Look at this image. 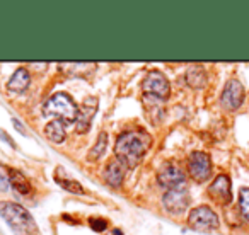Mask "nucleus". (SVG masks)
<instances>
[{
	"instance_id": "nucleus-1",
	"label": "nucleus",
	"mask_w": 249,
	"mask_h": 235,
	"mask_svg": "<svg viewBox=\"0 0 249 235\" xmlns=\"http://www.w3.org/2000/svg\"><path fill=\"white\" fill-rule=\"evenodd\" d=\"M150 145H152V138L143 130L124 132L118 136L114 143V157H118L128 169H132L142 162Z\"/></svg>"
},
{
	"instance_id": "nucleus-2",
	"label": "nucleus",
	"mask_w": 249,
	"mask_h": 235,
	"mask_svg": "<svg viewBox=\"0 0 249 235\" xmlns=\"http://www.w3.org/2000/svg\"><path fill=\"white\" fill-rule=\"evenodd\" d=\"M0 217L7 221V225L18 235H36L38 225L33 220L29 211H26L21 204L12 201H0Z\"/></svg>"
},
{
	"instance_id": "nucleus-3",
	"label": "nucleus",
	"mask_w": 249,
	"mask_h": 235,
	"mask_svg": "<svg viewBox=\"0 0 249 235\" xmlns=\"http://www.w3.org/2000/svg\"><path fill=\"white\" fill-rule=\"evenodd\" d=\"M43 114L60 119L63 123H73L77 121V116H79V106L73 102V99L69 94L56 92L45 102Z\"/></svg>"
},
{
	"instance_id": "nucleus-4",
	"label": "nucleus",
	"mask_w": 249,
	"mask_h": 235,
	"mask_svg": "<svg viewBox=\"0 0 249 235\" xmlns=\"http://www.w3.org/2000/svg\"><path fill=\"white\" fill-rule=\"evenodd\" d=\"M188 225L198 232H212L218 228V217L212 208L196 206L190 211Z\"/></svg>"
},
{
	"instance_id": "nucleus-5",
	"label": "nucleus",
	"mask_w": 249,
	"mask_h": 235,
	"mask_svg": "<svg viewBox=\"0 0 249 235\" xmlns=\"http://www.w3.org/2000/svg\"><path fill=\"white\" fill-rule=\"evenodd\" d=\"M142 89L145 94L157 97V99H162V101H166L171 94L169 80H167V77L164 75L162 72H159V70H150V72L147 73L142 82Z\"/></svg>"
},
{
	"instance_id": "nucleus-6",
	"label": "nucleus",
	"mask_w": 249,
	"mask_h": 235,
	"mask_svg": "<svg viewBox=\"0 0 249 235\" xmlns=\"http://www.w3.org/2000/svg\"><path fill=\"white\" fill-rule=\"evenodd\" d=\"M188 170L190 176L196 183H203L212 174V160L205 152H193L188 159Z\"/></svg>"
},
{
	"instance_id": "nucleus-7",
	"label": "nucleus",
	"mask_w": 249,
	"mask_h": 235,
	"mask_svg": "<svg viewBox=\"0 0 249 235\" xmlns=\"http://www.w3.org/2000/svg\"><path fill=\"white\" fill-rule=\"evenodd\" d=\"M242 101H244V87L239 80L232 79L225 84L224 92H222L220 102L225 109L229 111H235L237 107H241Z\"/></svg>"
},
{
	"instance_id": "nucleus-8",
	"label": "nucleus",
	"mask_w": 249,
	"mask_h": 235,
	"mask_svg": "<svg viewBox=\"0 0 249 235\" xmlns=\"http://www.w3.org/2000/svg\"><path fill=\"white\" fill-rule=\"evenodd\" d=\"M157 181L160 186L167 187V189H181L186 183V176L178 166H164L162 169L157 172Z\"/></svg>"
},
{
	"instance_id": "nucleus-9",
	"label": "nucleus",
	"mask_w": 249,
	"mask_h": 235,
	"mask_svg": "<svg viewBox=\"0 0 249 235\" xmlns=\"http://www.w3.org/2000/svg\"><path fill=\"white\" fill-rule=\"evenodd\" d=\"M97 106H99V102H97V97H86L82 102V106H80L79 109V116H77V133H87L90 128V123H92L94 116H96L97 113Z\"/></svg>"
},
{
	"instance_id": "nucleus-10",
	"label": "nucleus",
	"mask_w": 249,
	"mask_h": 235,
	"mask_svg": "<svg viewBox=\"0 0 249 235\" xmlns=\"http://www.w3.org/2000/svg\"><path fill=\"white\" fill-rule=\"evenodd\" d=\"M162 203L171 215H179L190 206V194L184 189H171L164 194Z\"/></svg>"
},
{
	"instance_id": "nucleus-11",
	"label": "nucleus",
	"mask_w": 249,
	"mask_h": 235,
	"mask_svg": "<svg viewBox=\"0 0 249 235\" xmlns=\"http://www.w3.org/2000/svg\"><path fill=\"white\" fill-rule=\"evenodd\" d=\"M208 194L213 201L220 204H229L232 201V186L227 176H218L208 187Z\"/></svg>"
},
{
	"instance_id": "nucleus-12",
	"label": "nucleus",
	"mask_w": 249,
	"mask_h": 235,
	"mask_svg": "<svg viewBox=\"0 0 249 235\" xmlns=\"http://www.w3.org/2000/svg\"><path fill=\"white\" fill-rule=\"evenodd\" d=\"M126 170H128V167L124 166L118 157H113V159L107 162L106 169H104V181H106L111 187H120L121 184H123L124 176H126Z\"/></svg>"
},
{
	"instance_id": "nucleus-13",
	"label": "nucleus",
	"mask_w": 249,
	"mask_h": 235,
	"mask_svg": "<svg viewBox=\"0 0 249 235\" xmlns=\"http://www.w3.org/2000/svg\"><path fill=\"white\" fill-rule=\"evenodd\" d=\"M31 84V77H29V72L26 68H18L14 72V75L9 80V90L12 92H24L26 89Z\"/></svg>"
},
{
	"instance_id": "nucleus-14",
	"label": "nucleus",
	"mask_w": 249,
	"mask_h": 235,
	"mask_svg": "<svg viewBox=\"0 0 249 235\" xmlns=\"http://www.w3.org/2000/svg\"><path fill=\"white\" fill-rule=\"evenodd\" d=\"M45 135L50 142L62 143L63 140H65V135H67L65 123L60 121V119H53V121H50L48 125L45 126Z\"/></svg>"
},
{
	"instance_id": "nucleus-15",
	"label": "nucleus",
	"mask_w": 249,
	"mask_h": 235,
	"mask_svg": "<svg viewBox=\"0 0 249 235\" xmlns=\"http://www.w3.org/2000/svg\"><path fill=\"white\" fill-rule=\"evenodd\" d=\"M7 174H9V184H11V186L14 187L18 193H21V194H29V193H31V184H29V181L26 179V177L22 176L19 170L7 169Z\"/></svg>"
},
{
	"instance_id": "nucleus-16",
	"label": "nucleus",
	"mask_w": 249,
	"mask_h": 235,
	"mask_svg": "<svg viewBox=\"0 0 249 235\" xmlns=\"http://www.w3.org/2000/svg\"><path fill=\"white\" fill-rule=\"evenodd\" d=\"M186 82L193 89H203L207 85V73L201 67H191L186 72Z\"/></svg>"
},
{
	"instance_id": "nucleus-17",
	"label": "nucleus",
	"mask_w": 249,
	"mask_h": 235,
	"mask_svg": "<svg viewBox=\"0 0 249 235\" xmlns=\"http://www.w3.org/2000/svg\"><path fill=\"white\" fill-rule=\"evenodd\" d=\"M106 149H107V133L106 132H101L99 136H97V142L94 143V147L90 149L87 159H89L90 162H92V160H99L101 157L104 155Z\"/></svg>"
},
{
	"instance_id": "nucleus-18",
	"label": "nucleus",
	"mask_w": 249,
	"mask_h": 235,
	"mask_svg": "<svg viewBox=\"0 0 249 235\" xmlns=\"http://www.w3.org/2000/svg\"><path fill=\"white\" fill-rule=\"evenodd\" d=\"M239 208H241V213L244 215V218L249 221V189L248 187H242L241 193H239Z\"/></svg>"
},
{
	"instance_id": "nucleus-19",
	"label": "nucleus",
	"mask_w": 249,
	"mask_h": 235,
	"mask_svg": "<svg viewBox=\"0 0 249 235\" xmlns=\"http://www.w3.org/2000/svg\"><path fill=\"white\" fill-rule=\"evenodd\" d=\"M58 181V184L63 187V189H67L69 193H75V194H82L84 193V187L80 186L79 183H75V181H63V179H56Z\"/></svg>"
},
{
	"instance_id": "nucleus-20",
	"label": "nucleus",
	"mask_w": 249,
	"mask_h": 235,
	"mask_svg": "<svg viewBox=\"0 0 249 235\" xmlns=\"http://www.w3.org/2000/svg\"><path fill=\"white\" fill-rule=\"evenodd\" d=\"M90 225H92V228H96V230H103V228L106 227V223H104L103 220H92Z\"/></svg>"
}]
</instances>
